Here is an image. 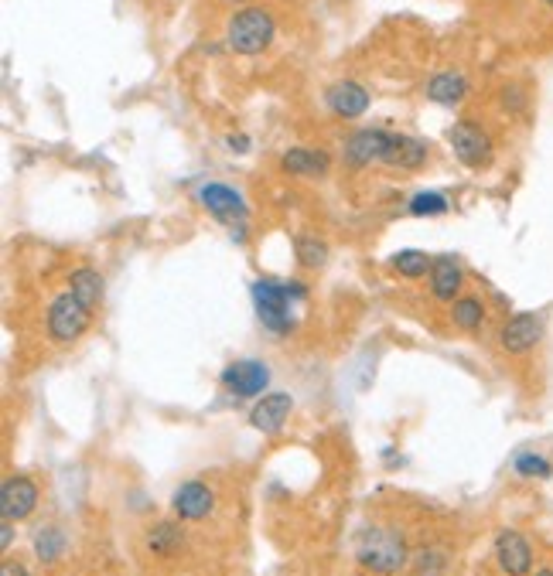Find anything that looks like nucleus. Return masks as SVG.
<instances>
[{"mask_svg":"<svg viewBox=\"0 0 553 576\" xmlns=\"http://www.w3.org/2000/svg\"><path fill=\"white\" fill-rule=\"evenodd\" d=\"M431 147L417 137H403L390 130H356L345 140V164L349 168H369V164H390V168L417 171L427 164Z\"/></svg>","mask_w":553,"mask_h":576,"instance_id":"f257e3e1","label":"nucleus"},{"mask_svg":"<svg viewBox=\"0 0 553 576\" xmlns=\"http://www.w3.org/2000/svg\"><path fill=\"white\" fill-rule=\"evenodd\" d=\"M304 297H308V287H304V283H277V280L253 283V307H257V317L263 328L274 331V335H291V328H294L291 300H304Z\"/></svg>","mask_w":553,"mask_h":576,"instance_id":"f03ea898","label":"nucleus"},{"mask_svg":"<svg viewBox=\"0 0 553 576\" xmlns=\"http://www.w3.org/2000/svg\"><path fill=\"white\" fill-rule=\"evenodd\" d=\"M277 35V21L263 7H243L226 24V48L236 55H263Z\"/></svg>","mask_w":553,"mask_h":576,"instance_id":"7ed1b4c3","label":"nucleus"},{"mask_svg":"<svg viewBox=\"0 0 553 576\" xmlns=\"http://www.w3.org/2000/svg\"><path fill=\"white\" fill-rule=\"evenodd\" d=\"M356 559L373 573H396L407 566V546L393 529H366L356 542Z\"/></svg>","mask_w":553,"mask_h":576,"instance_id":"20e7f679","label":"nucleus"},{"mask_svg":"<svg viewBox=\"0 0 553 576\" xmlns=\"http://www.w3.org/2000/svg\"><path fill=\"white\" fill-rule=\"evenodd\" d=\"M89 321H93V307L82 304L72 290L59 294L52 300V307H48V335H52L55 345H72V341H79L86 335Z\"/></svg>","mask_w":553,"mask_h":576,"instance_id":"39448f33","label":"nucleus"},{"mask_svg":"<svg viewBox=\"0 0 553 576\" xmlns=\"http://www.w3.org/2000/svg\"><path fill=\"white\" fill-rule=\"evenodd\" d=\"M198 205L205 208V212L212 215L216 222L229 225L233 229V239L243 242V225H246V202L239 191H233L229 185H219V181H209V185L198 188Z\"/></svg>","mask_w":553,"mask_h":576,"instance_id":"423d86ee","label":"nucleus"},{"mask_svg":"<svg viewBox=\"0 0 553 576\" xmlns=\"http://www.w3.org/2000/svg\"><path fill=\"white\" fill-rule=\"evenodd\" d=\"M448 144H451L455 157H458L461 164H465V168L482 171V168H489V164H492V140H489V133H485L472 120H458L455 127L448 130Z\"/></svg>","mask_w":553,"mask_h":576,"instance_id":"0eeeda50","label":"nucleus"},{"mask_svg":"<svg viewBox=\"0 0 553 576\" xmlns=\"http://www.w3.org/2000/svg\"><path fill=\"white\" fill-rule=\"evenodd\" d=\"M540 338H543V317L530 314V311L509 317L499 331V345H502V352H509V355L533 352V348L540 345Z\"/></svg>","mask_w":553,"mask_h":576,"instance_id":"6e6552de","label":"nucleus"},{"mask_svg":"<svg viewBox=\"0 0 553 576\" xmlns=\"http://www.w3.org/2000/svg\"><path fill=\"white\" fill-rule=\"evenodd\" d=\"M222 386H226L233 396L239 399H253L263 396L270 386V369L263 362H253V358H243V362H233L226 372H222Z\"/></svg>","mask_w":553,"mask_h":576,"instance_id":"1a4fd4ad","label":"nucleus"},{"mask_svg":"<svg viewBox=\"0 0 553 576\" xmlns=\"http://www.w3.org/2000/svg\"><path fill=\"white\" fill-rule=\"evenodd\" d=\"M369 103H373V99H369V89L359 86L356 79H338L325 89V106L338 116V120H356V116L369 110Z\"/></svg>","mask_w":553,"mask_h":576,"instance_id":"9d476101","label":"nucleus"},{"mask_svg":"<svg viewBox=\"0 0 553 576\" xmlns=\"http://www.w3.org/2000/svg\"><path fill=\"white\" fill-rule=\"evenodd\" d=\"M38 508V484L24 474H14V478L4 481L0 488V512L11 522H24L31 512Z\"/></svg>","mask_w":553,"mask_h":576,"instance_id":"9b49d317","label":"nucleus"},{"mask_svg":"<svg viewBox=\"0 0 553 576\" xmlns=\"http://www.w3.org/2000/svg\"><path fill=\"white\" fill-rule=\"evenodd\" d=\"M495 559H499L506 576H526L533 570V549L523 532L516 529H502L499 536H495Z\"/></svg>","mask_w":553,"mask_h":576,"instance_id":"f8f14e48","label":"nucleus"},{"mask_svg":"<svg viewBox=\"0 0 553 576\" xmlns=\"http://www.w3.org/2000/svg\"><path fill=\"white\" fill-rule=\"evenodd\" d=\"M171 508H175V515L181 522H202V519H209L212 508H216V495H212L209 484L185 481L175 495H171Z\"/></svg>","mask_w":553,"mask_h":576,"instance_id":"ddd939ff","label":"nucleus"},{"mask_svg":"<svg viewBox=\"0 0 553 576\" xmlns=\"http://www.w3.org/2000/svg\"><path fill=\"white\" fill-rule=\"evenodd\" d=\"M294 399L287 392H270V396L257 399V406L250 409V427L260 433H280V427L291 416Z\"/></svg>","mask_w":553,"mask_h":576,"instance_id":"4468645a","label":"nucleus"},{"mask_svg":"<svg viewBox=\"0 0 553 576\" xmlns=\"http://www.w3.org/2000/svg\"><path fill=\"white\" fill-rule=\"evenodd\" d=\"M461 287H465V270L455 256H437L431 266V294L441 304H455L461 297Z\"/></svg>","mask_w":553,"mask_h":576,"instance_id":"2eb2a0df","label":"nucleus"},{"mask_svg":"<svg viewBox=\"0 0 553 576\" xmlns=\"http://www.w3.org/2000/svg\"><path fill=\"white\" fill-rule=\"evenodd\" d=\"M280 168H284L287 174H301V178H318V174H328L332 157H328V150L291 147L284 157H280Z\"/></svg>","mask_w":553,"mask_h":576,"instance_id":"dca6fc26","label":"nucleus"},{"mask_svg":"<svg viewBox=\"0 0 553 576\" xmlns=\"http://www.w3.org/2000/svg\"><path fill=\"white\" fill-rule=\"evenodd\" d=\"M465 96H468L465 72L444 69V72H434L431 82H427V99H434V103H441V106H458Z\"/></svg>","mask_w":553,"mask_h":576,"instance_id":"f3484780","label":"nucleus"},{"mask_svg":"<svg viewBox=\"0 0 553 576\" xmlns=\"http://www.w3.org/2000/svg\"><path fill=\"white\" fill-rule=\"evenodd\" d=\"M181 542H185V529L178 522H158L147 529V549L154 556H175Z\"/></svg>","mask_w":553,"mask_h":576,"instance_id":"a211bd4d","label":"nucleus"},{"mask_svg":"<svg viewBox=\"0 0 553 576\" xmlns=\"http://www.w3.org/2000/svg\"><path fill=\"white\" fill-rule=\"evenodd\" d=\"M103 287H106L103 277H99L96 270H86V266H82V270H76V273L69 277V290H72V294H76L86 307H93V311L99 307V300H103Z\"/></svg>","mask_w":553,"mask_h":576,"instance_id":"6ab92c4d","label":"nucleus"},{"mask_svg":"<svg viewBox=\"0 0 553 576\" xmlns=\"http://www.w3.org/2000/svg\"><path fill=\"white\" fill-rule=\"evenodd\" d=\"M451 321L461 331H478L485 324V304L478 297H458L451 304Z\"/></svg>","mask_w":553,"mask_h":576,"instance_id":"aec40b11","label":"nucleus"},{"mask_svg":"<svg viewBox=\"0 0 553 576\" xmlns=\"http://www.w3.org/2000/svg\"><path fill=\"white\" fill-rule=\"evenodd\" d=\"M294 253H297V263L308 266V270H321V266L328 263V246L318 236H311V232H301V236L294 239Z\"/></svg>","mask_w":553,"mask_h":576,"instance_id":"412c9836","label":"nucleus"},{"mask_svg":"<svg viewBox=\"0 0 553 576\" xmlns=\"http://www.w3.org/2000/svg\"><path fill=\"white\" fill-rule=\"evenodd\" d=\"M390 263H393V270L400 273V277H407V280L427 277V273H431V266H434L431 256L420 253V249H403V253H396Z\"/></svg>","mask_w":553,"mask_h":576,"instance_id":"4be33fe9","label":"nucleus"},{"mask_svg":"<svg viewBox=\"0 0 553 576\" xmlns=\"http://www.w3.org/2000/svg\"><path fill=\"white\" fill-rule=\"evenodd\" d=\"M62 553H65L62 529L48 525V529H38V532H35V556L41 559V563H59Z\"/></svg>","mask_w":553,"mask_h":576,"instance_id":"5701e85b","label":"nucleus"},{"mask_svg":"<svg viewBox=\"0 0 553 576\" xmlns=\"http://www.w3.org/2000/svg\"><path fill=\"white\" fill-rule=\"evenodd\" d=\"M513 471L519 474V478H540L547 481L553 474V464L547 461L543 454H519L513 461Z\"/></svg>","mask_w":553,"mask_h":576,"instance_id":"b1692460","label":"nucleus"},{"mask_svg":"<svg viewBox=\"0 0 553 576\" xmlns=\"http://www.w3.org/2000/svg\"><path fill=\"white\" fill-rule=\"evenodd\" d=\"M407 212L417 215V219H424V215H444L448 212V198L437 195V191H420V195L410 198Z\"/></svg>","mask_w":553,"mask_h":576,"instance_id":"393cba45","label":"nucleus"},{"mask_svg":"<svg viewBox=\"0 0 553 576\" xmlns=\"http://www.w3.org/2000/svg\"><path fill=\"white\" fill-rule=\"evenodd\" d=\"M226 147L236 150V154H246V150H250V137H243V133H233V137H226Z\"/></svg>","mask_w":553,"mask_h":576,"instance_id":"a878e982","label":"nucleus"},{"mask_svg":"<svg viewBox=\"0 0 553 576\" xmlns=\"http://www.w3.org/2000/svg\"><path fill=\"white\" fill-rule=\"evenodd\" d=\"M11 542H14V522L4 519V529H0V546L11 549Z\"/></svg>","mask_w":553,"mask_h":576,"instance_id":"bb28decb","label":"nucleus"},{"mask_svg":"<svg viewBox=\"0 0 553 576\" xmlns=\"http://www.w3.org/2000/svg\"><path fill=\"white\" fill-rule=\"evenodd\" d=\"M0 576H28V570H24L21 563H11V559H7V563L0 566Z\"/></svg>","mask_w":553,"mask_h":576,"instance_id":"cd10ccee","label":"nucleus"},{"mask_svg":"<svg viewBox=\"0 0 553 576\" xmlns=\"http://www.w3.org/2000/svg\"><path fill=\"white\" fill-rule=\"evenodd\" d=\"M536 576H553V570H540V573H536Z\"/></svg>","mask_w":553,"mask_h":576,"instance_id":"c85d7f7f","label":"nucleus"},{"mask_svg":"<svg viewBox=\"0 0 553 576\" xmlns=\"http://www.w3.org/2000/svg\"><path fill=\"white\" fill-rule=\"evenodd\" d=\"M226 4H243V0H226Z\"/></svg>","mask_w":553,"mask_h":576,"instance_id":"c756f323","label":"nucleus"},{"mask_svg":"<svg viewBox=\"0 0 553 576\" xmlns=\"http://www.w3.org/2000/svg\"><path fill=\"white\" fill-rule=\"evenodd\" d=\"M543 4H550V7H553V0H543Z\"/></svg>","mask_w":553,"mask_h":576,"instance_id":"7c9ffc66","label":"nucleus"}]
</instances>
